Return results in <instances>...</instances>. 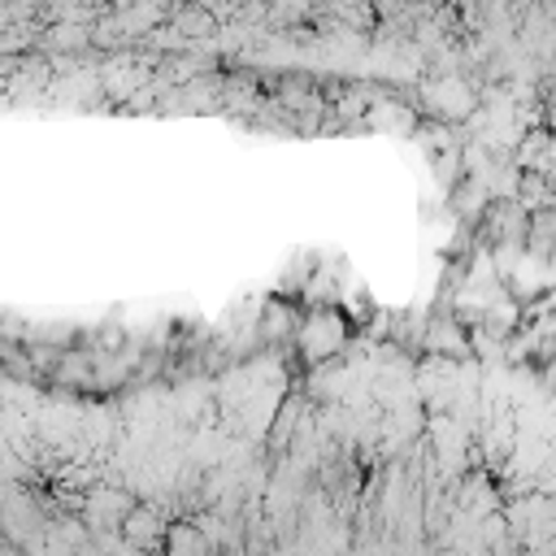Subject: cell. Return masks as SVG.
Instances as JSON below:
<instances>
[{
    "instance_id": "7a4b0ae2",
    "label": "cell",
    "mask_w": 556,
    "mask_h": 556,
    "mask_svg": "<svg viewBox=\"0 0 556 556\" xmlns=\"http://www.w3.org/2000/svg\"><path fill=\"white\" fill-rule=\"evenodd\" d=\"M430 104H439V113H447V117H465V113H473V91L460 78H443L439 87H430Z\"/></svg>"
},
{
    "instance_id": "6da1fadb",
    "label": "cell",
    "mask_w": 556,
    "mask_h": 556,
    "mask_svg": "<svg viewBox=\"0 0 556 556\" xmlns=\"http://www.w3.org/2000/svg\"><path fill=\"white\" fill-rule=\"evenodd\" d=\"M295 343H300L304 361L326 365L330 356H339V352L348 348V321H343V313H330V308L308 313V317L295 326Z\"/></svg>"
}]
</instances>
